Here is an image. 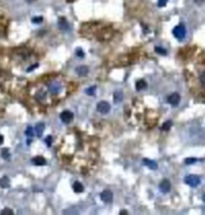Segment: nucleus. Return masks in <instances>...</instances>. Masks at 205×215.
Here are the masks:
<instances>
[{
    "instance_id": "obj_1",
    "label": "nucleus",
    "mask_w": 205,
    "mask_h": 215,
    "mask_svg": "<svg viewBox=\"0 0 205 215\" xmlns=\"http://www.w3.org/2000/svg\"><path fill=\"white\" fill-rule=\"evenodd\" d=\"M173 34H174V36L176 39H179V40L184 39V36H186V28H184V25L183 24L176 25L175 28L173 29Z\"/></svg>"
},
{
    "instance_id": "obj_2",
    "label": "nucleus",
    "mask_w": 205,
    "mask_h": 215,
    "mask_svg": "<svg viewBox=\"0 0 205 215\" xmlns=\"http://www.w3.org/2000/svg\"><path fill=\"white\" fill-rule=\"evenodd\" d=\"M184 183L189 186H192V187H197L200 184V178L198 175H188V177L184 178Z\"/></svg>"
},
{
    "instance_id": "obj_3",
    "label": "nucleus",
    "mask_w": 205,
    "mask_h": 215,
    "mask_svg": "<svg viewBox=\"0 0 205 215\" xmlns=\"http://www.w3.org/2000/svg\"><path fill=\"white\" fill-rule=\"evenodd\" d=\"M110 109H111L110 104H109L107 102H104V100H102V102H99L98 105H97V110L100 114H107L109 111H110Z\"/></svg>"
},
{
    "instance_id": "obj_4",
    "label": "nucleus",
    "mask_w": 205,
    "mask_h": 215,
    "mask_svg": "<svg viewBox=\"0 0 205 215\" xmlns=\"http://www.w3.org/2000/svg\"><path fill=\"white\" fill-rule=\"evenodd\" d=\"M100 198L102 202L105 203H111L112 202V198H113V194L110 190H104L101 193H100Z\"/></svg>"
},
{
    "instance_id": "obj_5",
    "label": "nucleus",
    "mask_w": 205,
    "mask_h": 215,
    "mask_svg": "<svg viewBox=\"0 0 205 215\" xmlns=\"http://www.w3.org/2000/svg\"><path fill=\"white\" fill-rule=\"evenodd\" d=\"M72 118H74V114H72L71 111L65 110V111H63V112L60 114V120L63 121L64 123H69V122H71Z\"/></svg>"
},
{
    "instance_id": "obj_6",
    "label": "nucleus",
    "mask_w": 205,
    "mask_h": 215,
    "mask_svg": "<svg viewBox=\"0 0 205 215\" xmlns=\"http://www.w3.org/2000/svg\"><path fill=\"white\" fill-rule=\"evenodd\" d=\"M180 94L179 93H173V94H170L169 97H168V103L170 104V105H173V106H176V105H179V103H180Z\"/></svg>"
},
{
    "instance_id": "obj_7",
    "label": "nucleus",
    "mask_w": 205,
    "mask_h": 215,
    "mask_svg": "<svg viewBox=\"0 0 205 215\" xmlns=\"http://www.w3.org/2000/svg\"><path fill=\"white\" fill-rule=\"evenodd\" d=\"M170 189H172V185H170V181L167 180V179H164L161 181V184H159V190L163 192V193H168L170 191Z\"/></svg>"
},
{
    "instance_id": "obj_8",
    "label": "nucleus",
    "mask_w": 205,
    "mask_h": 215,
    "mask_svg": "<svg viewBox=\"0 0 205 215\" xmlns=\"http://www.w3.org/2000/svg\"><path fill=\"white\" fill-rule=\"evenodd\" d=\"M142 162H144V164H145V166H147V167L150 168V169H152V170H156L157 168H158V166H157V163L154 162V161H152V160L145 158V160L142 161Z\"/></svg>"
},
{
    "instance_id": "obj_9",
    "label": "nucleus",
    "mask_w": 205,
    "mask_h": 215,
    "mask_svg": "<svg viewBox=\"0 0 205 215\" xmlns=\"http://www.w3.org/2000/svg\"><path fill=\"white\" fill-rule=\"evenodd\" d=\"M31 163L35 166H44V164H46V160L41 156H36L31 160Z\"/></svg>"
},
{
    "instance_id": "obj_10",
    "label": "nucleus",
    "mask_w": 205,
    "mask_h": 215,
    "mask_svg": "<svg viewBox=\"0 0 205 215\" xmlns=\"http://www.w3.org/2000/svg\"><path fill=\"white\" fill-rule=\"evenodd\" d=\"M35 133H36V136L38 137H41L42 136V132L45 131V123H42V122H40V123H38L36 126H35Z\"/></svg>"
},
{
    "instance_id": "obj_11",
    "label": "nucleus",
    "mask_w": 205,
    "mask_h": 215,
    "mask_svg": "<svg viewBox=\"0 0 205 215\" xmlns=\"http://www.w3.org/2000/svg\"><path fill=\"white\" fill-rule=\"evenodd\" d=\"M76 73L79 74V75H81V76H85V75H87V74H88V68H87L86 65L77 66V68H76Z\"/></svg>"
},
{
    "instance_id": "obj_12",
    "label": "nucleus",
    "mask_w": 205,
    "mask_h": 215,
    "mask_svg": "<svg viewBox=\"0 0 205 215\" xmlns=\"http://www.w3.org/2000/svg\"><path fill=\"white\" fill-rule=\"evenodd\" d=\"M49 88H50V91H51L52 93H57V92H59V90H60V86H59V84H57V82H52V84H50Z\"/></svg>"
},
{
    "instance_id": "obj_13",
    "label": "nucleus",
    "mask_w": 205,
    "mask_h": 215,
    "mask_svg": "<svg viewBox=\"0 0 205 215\" xmlns=\"http://www.w3.org/2000/svg\"><path fill=\"white\" fill-rule=\"evenodd\" d=\"M72 189H74V191H75V192L80 193V192L83 191V185H82L81 183H79V181H76V183H74V185H72Z\"/></svg>"
},
{
    "instance_id": "obj_14",
    "label": "nucleus",
    "mask_w": 205,
    "mask_h": 215,
    "mask_svg": "<svg viewBox=\"0 0 205 215\" xmlns=\"http://www.w3.org/2000/svg\"><path fill=\"white\" fill-rule=\"evenodd\" d=\"M113 100H115V103H120L123 100V93L121 91H117V92H115V94H113Z\"/></svg>"
},
{
    "instance_id": "obj_15",
    "label": "nucleus",
    "mask_w": 205,
    "mask_h": 215,
    "mask_svg": "<svg viewBox=\"0 0 205 215\" xmlns=\"http://www.w3.org/2000/svg\"><path fill=\"white\" fill-rule=\"evenodd\" d=\"M146 86H147V84H146V81H144V80H139V81L136 82V85H135V87H136V90H138V91H141L144 88H146Z\"/></svg>"
},
{
    "instance_id": "obj_16",
    "label": "nucleus",
    "mask_w": 205,
    "mask_h": 215,
    "mask_svg": "<svg viewBox=\"0 0 205 215\" xmlns=\"http://www.w3.org/2000/svg\"><path fill=\"white\" fill-rule=\"evenodd\" d=\"M9 185H10V180H9L8 177H4V178L0 179V186H1V187L5 189V187H8Z\"/></svg>"
},
{
    "instance_id": "obj_17",
    "label": "nucleus",
    "mask_w": 205,
    "mask_h": 215,
    "mask_svg": "<svg viewBox=\"0 0 205 215\" xmlns=\"http://www.w3.org/2000/svg\"><path fill=\"white\" fill-rule=\"evenodd\" d=\"M59 27H60V29H63V30H66V29H69V25H68L66 21L64 18H60L59 19Z\"/></svg>"
},
{
    "instance_id": "obj_18",
    "label": "nucleus",
    "mask_w": 205,
    "mask_h": 215,
    "mask_svg": "<svg viewBox=\"0 0 205 215\" xmlns=\"http://www.w3.org/2000/svg\"><path fill=\"white\" fill-rule=\"evenodd\" d=\"M34 133H35V129L33 128V127H28L25 131V136H28V137H33L34 136Z\"/></svg>"
},
{
    "instance_id": "obj_19",
    "label": "nucleus",
    "mask_w": 205,
    "mask_h": 215,
    "mask_svg": "<svg viewBox=\"0 0 205 215\" xmlns=\"http://www.w3.org/2000/svg\"><path fill=\"white\" fill-rule=\"evenodd\" d=\"M1 157H3V158H10L9 149H3V150H1Z\"/></svg>"
},
{
    "instance_id": "obj_20",
    "label": "nucleus",
    "mask_w": 205,
    "mask_h": 215,
    "mask_svg": "<svg viewBox=\"0 0 205 215\" xmlns=\"http://www.w3.org/2000/svg\"><path fill=\"white\" fill-rule=\"evenodd\" d=\"M172 127V121H167V123H164L162 127V131H169Z\"/></svg>"
},
{
    "instance_id": "obj_21",
    "label": "nucleus",
    "mask_w": 205,
    "mask_h": 215,
    "mask_svg": "<svg viewBox=\"0 0 205 215\" xmlns=\"http://www.w3.org/2000/svg\"><path fill=\"white\" fill-rule=\"evenodd\" d=\"M199 80H200V82L203 85H205V70L200 73V75H199Z\"/></svg>"
},
{
    "instance_id": "obj_22",
    "label": "nucleus",
    "mask_w": 205,
    "mask_h": 215,
    "mask_svg": "<svg viewBox=\"0 0 205 215\" xmlns=\"http://www.w3.org/2000/svg\"><path fill=\"white\" fill-rule=\"evenodd\" d=\"M94 91H95V86L90 87V88H87V90H86V93H87V94H90V96H92L93 93H94Z\"/></svg>"
},
{
    "instance_id": "obj_23",
    "label": "nucleus",
    "mask_w": 205,
    "mask_h": 215,
    "mask_svg": "<svg viewBox=\"0 0 205 215\" xmlns=\"http://www.w3.org/2000/svg\"><path fill=\"white\" fill-rule=\"evenodd\" d=\"M195 162H197L195 158H187V160H184V163H186V164H192V163H195Z\"/></svg>"
},
{
    "instance_id": "obj_24",
    "label": "nucleus",
    "mask_w": 205,
    "mask_h": 215,
    "mask_svg": "<svg viewBox=\"0 0 205 215\" xmlns=\"http://www.w3.org/2000/svg\"><path fill=\"white\" fill-rule=\"evenodd\" d=\"M156 52L161 53V55H167V51L164 49H162V47H156Z\"/></svg>"
},
{
    "instance_id": "obj_25",
    "label": "nucleus",
    "mask_w": 205,
    "mask_h": 215,
    "mask_svg": "<svg viewBox=\"0 0 205 215\" xmlns=\"http://www.w3.org/2000/svg\"><path fill=\"white\" fill-rule=\"evenodd\" d=\"M168 3V0H158V6L159 8H163V6H165Z\"/></svg>"
},
{
    "instance_id": "obj_26",
    "label": "nucleus",
    "mask_w": 205,
    "mask_h": 215,
    "mask_svg": "<svg viewBox=\"0 0 205 215\" xmlns=\"http://www.w3.org/2000/svg\"><path fill=\"white\" fill-rule=\"evenodd\" d=\"M31 21H33V23H41V22H42V18H41V17H34Z\"/></svg>"
},
{
    "instance_id": "obj_27",
    "label": "nucleus",
    "mask_w": 205,
    "mask_h": 215,
    "mask_svg": "<svg viewBox=\"0 0 205 215\" xmlns=\"http://www.w3.org/2000/svg\"><path fill=\"white\" fill-rule=\"evenodd\" d=\"M1 214L3 215H5V214H13V212L11 209H3L1 210Z\"/></svg>"
},
{
    "instance_id": "obj_28",
    "label": "nucleus",
    "mask_w": 205,
    "mask_h": 215,
    "mask_svg": "<svg viewBox=\"0 0 205 215\" xmlns=\"http://www.w3.org/2000/svg\"><path fill=\"white\" fill-rule=\"evenodd\" d=\"M76 55H77L79 57H83V51H82L81 49H77V50H76Z\"/></svg>"
},
{
    "instance_id": "obj_29",
    "label": "nucleus",
    "mask_w": 205,
    "mask_h": 215,
    "mask_svg": "<svg viewBox=\"0 0 205 215\" xmlns=\"http://www.w3.org/2000/svg\"><path fill=\"white\" fill-rule=\"evenodd\" d=\"M45 142H46V144H47V145L50 146V145H51V143H52V137H47Z\"/></svg>"
},
{
    "instance_id": "obj_30",
    "label": "nucleus",
    "mask_w": 205,
    "mask_h": 215,
    "mask_svg": "<svg viewBox=\"0 0 205 215\" xmlns=\"http://www.w3.org/2000/svg\"><path fill=\"white\" fill-rule=\"evenodd\" d=\"M3 142H4V138H3V136H1V134H0V145L3 144Z\"/></svg>"
},
{
    "instance_id": "obj_31",
    "label": "nucleus",
    "mask_w": 205,
    "mask_h": 215,
    "mask_svg": "<svg viewBox=\"0 0 205 215\" xmlns=\"http://www.w3.org/2000/svg\"><path fill=\"white\" fill-rule=\"evenodd\" d=\"M203 1H204V0H195V3H197V4H202Z\"/></svg>"
},
{
    "instance_id": "obj_32",
    "label": "nucleus",
    "mask_w": 205,
    "mask_h": 215,
    "mask_svg": "<svg viewBox=\"0 0 205 215\" xmlns=\"http://www.w3.org/2000/svg\"><path fill=\"white\" fill-rule=\"evenodd\" d=\"M203 198H204V202H205V194H204V197H203Z\"/></svg>"
},
{
    "instance_id": "obj_33",
    "label": "nucleus",
    "mask_w": 205,
    "mask_h": 215,
    "mask_svg": "<svg viewBox=\"0 0 205 215\" xmlns=\"http://www.w3.org/2000/svg\"><path fill=\"white\" fill-rule=\"evenodd\" d=\"M28 1H29V3H30V1H33V0H28Z\"/></svg>"
}]
</instances>
